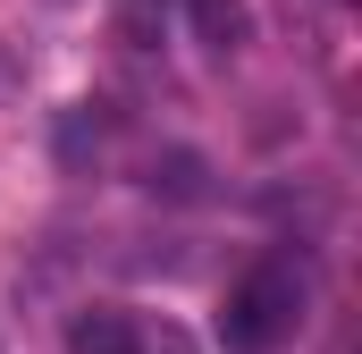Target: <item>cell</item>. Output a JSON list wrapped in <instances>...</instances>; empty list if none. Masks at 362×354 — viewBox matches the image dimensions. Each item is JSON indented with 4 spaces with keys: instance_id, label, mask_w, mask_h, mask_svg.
<instances>
[{
    "instance_id": "1",
    "label": "cell",
    "mask_w": 362,
    "mask_h": 354,
    "mask_svg": "<svg viewBox=\"0 0 362 354\" xmlns=\"http://www.w3.org/2000/svg\"><path fill=\"white\" fill-rule=\"evenodd\" d=\"M295 321H303V270L295 262H253L219 304V329L236 354H270L278 338H295Z\"/></svg>"
},
{
    "instance_id": "2",
    "label": "cell",
    "mask_w": 362,
    "mask_h": 354,
    "mask_svg": "<svg viewBox=\"0 0 362 354\" xmlns=\"http://www.w3.org/2000/svg\"><path fill=\"white\" fill-rule=\"evenodd\" d=\"M68 354H144V321L127 304H93L68 321Z\"/></svg>"
},
{
    "instance_id": "3",
    "label": "cell",
    "mask_w": 362,
    "mask_h": 354,
    "mask_svg": "<svg viewBox=\"0 0 362 354\" xmlns=\"http://www.w3.org/2000/svg\"><path fill=\"white\" fill-rule=\"evenodd\" d=\"M185 17H194V34H202L219 59H236V51L253 42V8H245V0H185Z\"/></svg>"
},
{
    "instance_id": "4",
    "label": "cell",
    "mask_w": 362,
    "mask_h": 354,
    "mask_svg": "<svg viewBox=\"0 0 362 354\" xmlns=\"http://www.w3.org/2000/svg\"><path fill=\"white\" fill-rule=\"evenodd\" d=\"M152 25H160V0H127V34L152 51Z\"/></svg>"
},
{
    "instance_id": "5",
    "label": "cell",
    "mask_w": 362,
    "mask_h": 354,
    "mask_svg": "<svg viewBox=\"0 0 362 354\" xmlns=\"http://www.w3.org/2000/svg\"><path fill=\"white\" fill-rule=\"evenodd\" d=\"M144 354H194V346H185V329H169V321H160V329L144 321Z\"/></svg>"
},
{
    "instance_id": "6",
    "label": "cell",
    "mask_w": 362,
    "mask_h": 354,
    "mask_svg": "<svg viewBox=\"0 0 362 354\" xmlns=\"http://www.w3.org/2000/svg\"><path fill=\"white\" fill-rule=\"evenodd\" d=\"M303 8H329V0H303Z\"/></svg>"
}]
</instances>
